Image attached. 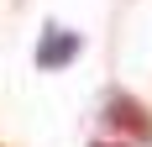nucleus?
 Masks as SVG:
<instances>
[{
	"mask_svg": "<svg viewBox=\"0 0 152 147\" xmlns=\"http://www.w3.org/2000/svg\"><path fill=\"white\" fill-rule=\"evenodd\" d=\"M105 121L115 126V132L126 126L131 137H142V142H152V116L142 110L137 100H126V95H121V100H110V110H105Z\"/></svg>",
	"mask_w": 152,
	"mask_h": 147,
	"instance_id": "nucleus-1",
	"label": "nucleus"
},
{
	"mask_svg": "<svg viewBox=\"0 0 152 147\" xmlns=\"http://www.w3.org/2000/svg\"><path fill=\"white\" fill-rule=\"evenodd\" d=\"M74 53H79V37H74V32H63V26H53V32H47V42L37 47V63H42V68H63Z\"/></svg>",
	"mask_w": 152,
	"mask_h": 147,
	"instance_id": "nucleus-2",
	"label": "nucleus"
},
{
	"mask_svg": "<svg viewBox=\"0 0 152 147\" xmlns=\"http://www.w3.org/2000/svg\"><path fill=\"white\" fill-rule=\"evenodd\" d=\"M94 147H126V142H94Z\"/></svg>",
	"mask_w": 152,
	"mask_h": 147,
	"instance_id": "nucleus-3",
	"label": "nucleus"
}]
</instances>
